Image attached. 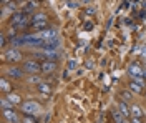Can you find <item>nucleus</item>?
Instances as JSON below:
<instances>
[{"mask_svg":"<svg viewBox=\"0 0 146 123\" xmlns=\"http://www.w3.org/2000/svg\"><path fill=\"white\" fill-rule=\"evenodd\" d=\"M23 72H25V75L32 76V75H40L42 73V63H38L36 60H25L23 62Z\"/></svg>","mask_w":146,"mask_h":123,"instance_id":"f257e3e1","label":"nucleus"},{"mask_svg":"<svg viewBox=\"0 0 146 123\" xmlns=\"http://www.w3.org/2000/svg\"><path fill=\"white\" fill-rule=\"evenodd\" d=\"M3 60H5V62H9V63H17V62H22V60H23V55H22V52H20V50L10 47L9 50H5V52H3Z\"/></svg>","mask_w":146,"mask_h":123,"instance_id":"f03ea898","label":"nucleus"},{"mask_svg":"<svg viewBox=\"0 0 146 123\" xmlns=\"http://www.w3.org/2000/svg\"><path fill=\"white\" fill-rule=\"evenodd\" d=\"M20 108H22V112L27 115V116H33V115H36V113H40V112H42V106L36 103V102H33V100L23 102V105H22Z\"/></svg>","mask_w":146,"mask_h":123,"instance_id":"7ed1b4c3","label":"nucleus"},{"mask_svg":"<svg viewBox=\"0 0 146 123\" xmlns=\"http://www.w3.org/2000/svg\"><path fill=\"white\" fill-rule=\"evenodd\" d=\"M30 23H32V27L38 29V32L45 30V27L48 25V17H46L45 13H35L32 17V20H30Z\"/></svg>","mask_w":146,"mask_h":123,"instance_id":"20e7f679","label":"nucleus"},{"mask_svg":"<svg viewBox=\"0 0 146 123\" xmlns=\"http://www.w3.org/2000/svg\"><path fill=\"white\" fill-rule=\"evenodd\" d=\"M5 75L9 76V78H12V80H20V78H23L25 72H23L22 66H9L5 70Z\"/></svg>","mask_w":146,"mask_h":123,"instance_id":"39448f33","label":"nucleus"},{"mask_svg":"<svg viewBox=\"0 0 146 123\" xmlns=\"http://www.w3.org/2000/svg\"><path fill=\"white\" fill-rule=\"evenodd\" d=\"M2 116L7 123H20V116L15 112V108H10V110H2Z\"/></svg>","mask_w":146,"mask_h":123,"instance_id":"423d86ee","label":"nucleus"},{"mask_svg":"<svg viewBox=\"0 0 146 123\" xmlns=\"http://www.w3.org/2000/svg\"><path fill=\"white\" fill-rule=\"evenodd\" d=\"M36 37L40 38V40H43V42H52L56 38V30L55 29H45V30H40L38 33H36Z\"/></svg>","mask_w":146,"mask_h":123,"instance_id":"0eeeda50","label":"nucleus"},{"mask_svg":"<svg viewBox=\"0 0 146 123\" xmlns=\"http://www.w3.org/2000/svg\"><path fill=\"white\" fill-rule=\"evenodd\" d=\"M25 19H28V15L23 10H22V12H15V13L10 15V25H12V27H17L18 23H22Z\"/></svg>","mask_w":146,"mask_h":123,"instance_id":"6e6552de","label":"nucleus"},{"mask_svg":"<svg viewBox=\"0 0 146 123\" xmlns=\"http://www.w3.org/2000/svg\"><path fill=\"white\" fill-rule=\"evenodd\" d=\"M56 72V63L52 62V60H46V62H42V73L45 75H52Z\"/></svg>","mask_w":146,"mask_h":123,"instance_id":"1a4fd4ad","label":"nucleus"},{"mask_svg":"<svg viewBox=\"0 0 146 123\" xmlns=\"http://www.w3.org/2000/svg\"><path fill=\"white\" fill-rule=\"evenodd\" d=\"M129 110H131V118L145 120V112H143V108H141L138 103H131L129 105Z\"/></svg>","mask_w":146,"mask_h":123,"instance_id":"9d476101","label":"nucleus"},{"mask_svg":"<svg viewBox=\"0 0 146 123\" xmlns=\"http://www.w3.org/2000/svg\"><path fill=\"white\" fill-rule=\"evenodd\" d=\"M143 68L138 65V63H133V65H129L128 68V75L131 76V78H138V76H143Z\"/></svg>","mask_w":146,"mask_h":123,"instance_id":"9b49d317","label":"nucleus"},{"mask_svg":"<svg viewBox=\"0 0 146 123\" xmlns=\"http://www.w3.org/2000/svg\"><path fill=\"white\" fill-rule=\"evenodd\" d=\"M118 110H119V113L123 115L125 118H131V110H129V105L126 103V102H123V100H119L118 102Z\"/></svg>","mask_w":146,"mask_h":123,"instance_id":"f8f14e48","label":"nucleus"},{"mask_svg":"<svg viewBox=\"0 0 146 123\" xmlns=\"http://www.w3.org/2000/svg\"><path fill=\"white\" fill-rule=\"evenodd\" d=\"M0 90H2V93H3V95H10V93H12L13 85L9 82V78H7V76H3V78H2V82H0Z\"/></svg>","mask_w":146,"mask_h":123,"instance_id":"ddd939ff","label":"nucleus"},{"mask_svg":"<svg viewBox=\"0 0 146 123\" xmlns=\"http://www.w3.org/2000/svg\"><path fill=\"white\" fill-rule=\"evenodd\" d=\"M7 96V100L10 102V105L15 108V106H22L23 105V102H22V96L20 95H17V93H10V95H5Z\"/></svg>","mask_w":146,"mask_h":123,"instance_id":"4468645a","label":"nucleus"},{"mask_svg":"<svg viewBox=\"0 0 146 123\" xmlns=\"http://www.w3.org/2000/svg\"><path fill=\"white\" fill-rule=\"evenodd\" d=\"M36 90H38L42 95H50V93H52V85H50V83H46V82H42L40 85L36 86Z\"/></svg>","mask_w":146,"mask_h":123,"instance_id":"2eb2a0df","label":"nucleus"},{"mask_svg":"<svg viewBox=\"0 0 146 123\" xmlns=\"http://www.w3.org/2000/svg\"><path fill=\"white\" fill-rule=\"evenodd\" d=\"M128 90L133 92V93H143V86L135 83V82H129V83H128Z\"/></svg>","mask_w":146,"mask_h":123,"instance_id":"dca6fc26","label":"nucleus"},{"mask_svg":"<svg viewBox=\"0 0 146 123\" xmlns=\"http://www.w3.org/2000/svg\"><path fill=\"white\" fill-rule=\"evenodd\" d=\"M119 96H121V100H123V102H131V100H133V92H129V90H123V92H121V93H119Z\"/></svg>","mask_w":146,"mask_h":123,"instance_id":"f3484780","label":"nucleus"},{"mask_svg":"<svg viewBox=\"0 0 146 123\" xmlns=\"http://www.w3.org/2000/svg\"><path fill=\"white\" fill-rule=\"evenodd\" d=\"M28 83H33V85H40L42 83V76L40 75H32V76H28V80H27Z\"/></svg>","mask_w":146,"mask_h":123,"instance_id":"a211bd4d","label":"nucleus"},{"mask_svg":"<svg viewBox=\"0 0 146 123\" xmlns=\"http://www.w3.org/2000/svg\"><path fill=\"white\" fill-rule=\"evenodd\" d=\"M36 5H38L36 2H27V3H25V10H23V12H25V13L28 15L30 12H33V10H35Z\"/></svg>","mask_w":146,"mask_h":123,"instance_id":"6ab92c4d","label":"nucleus"},{"mask_svg":"<svg viewBox=\"0 0 146 123\" xmlns=\"http://www.w3.org/2000/svg\"><path fill=\"white\" fill-rule=\"evenodd\" d=\"M28 25H32V23L28 22V19H25L23 22H22V23H18L17 27H13V30H23V29H27Z\"/></svg>","mask_w":146,"mask_h":123,"instance_id":"aec40b11","label":"nucleus"},{"mask_svg":"<svg viewBox=\"0 0 146 123\" xmlns=\"http://www.w3.org/2000/svg\"><path fill=\"white\" fill-rule=\"evenodd\" d=\"M65 5H66V7H70V9H76V7H80V3H78V2H65Z\"/></svg>","mask_w":146,"mask_h":123,"instance_id":"412c9836","label":"nucleus"},{"mask_svg":"<svg viewBox=\"0 0 146 123\" xmlns=\"http://www.w3.org/2000/svg\"><path fill=\"white\" fill-rule=\"evenodd\" d=\"M23 123H36V120L33 116H27V115H25V116H23Z\"/></svg>","mask_w":146,"mask_h":123,"instance_id":"4be33fe9","label":"nucleus"},{"mask_svg":"<svg viewBox=\"0 0 146 123\" xmlns=\"http://www.w3.org/2000/svg\"><path fill=\"white\" fill-rule=\"evenodd\" d=\"M131 123H145V120H139V118H129Z\"/></svg>","mask_w":146,"mask_h":123,"instance_id":"5701e85b","label":"nucleus"},{"mask_svg":"<svg viewBox=\"0 0 146 123\" xmlns=\"http://www.w3.org/2000/svg\"><path fill=\"white\" fill-rule=\"evenodd\" d=\"M141 57L146 60V45H145V47H141Z\"/></svg>","mask_w":146,"mask_h":123,"instance_id":"b1692460","label":"nucleus"},{"mask_svg":"<svg viewBox=\"0 0 146 123\" xmlns=\"http://www.w3.org/2000/svg\"><path fill=\"white\" fill-rule=\"evenodd\" d=\"M75 65H76L75 60H70V62H68V66H70V68H75Z\"/></svg>","mask_w":146,"mask_h":123,"instance_id":"393cba45","label":"nucleus"},{"mask_svg":"<svg viewBox=\"0 0 146 123\" xmlns=\"http://www.w3.org/2000/svg\"><path fill=\"white\" fill-rule=\"evenodd\" d=\"M7 45V38H5V35H2V47H5Z\"/></svg>","mask_w":146,"mask_h":123,"instance_id":"a878e982","label":"nucleus"},{"mask_svg":"<svg viewBox=\"0 0 146 123\" xmlns=\"http://www.w3.org/2000/svg\"><path fill=\"white\" fill-rule=\"evenodd\" d=\"M85 29H86V30L93 29V23H90V22H88V23H86V25H85Z\"/></svg>","mask_w":146,"mask_h":123,"instance_id":"bb28decb","label":"nucleus"},{"mask_svg":"<svg viewBox=\"0 0 146 123\" xmlns=\"http://www.w3.org/2000/svg\"><path fill=\"white\" fill-rule=\"evenodd\" d=\"M86 13H88V15H90V13H95V9H93V7H91V9H86Z\"/></svg>","mask_w":146,"mask_h":123,"instance_id":"cd10ccee","label":"nucleus"},{"mask_svg":"<svg viewBox=\"0 0 146 123\" xmlns=\"http://www.w3.org/2000/svg\"><path fill=\"white\" fill-rule=\"evenodd\" d=\"M143 78H145V80H146V70H145V72H143Z\"/></svg>","mask_w":146,"mask_h":123,"instance_id":"c85d7f7f","label":"nucleus"},{"mask_svg":"<svg viewBox=\"0 0 146 123\" xmlns=\"http://www.w3.org/2000/svg\"><path fill=\"white\" fill-rule=\"evenodd\" d=\"M145 96H146V92H145Z\"/></svg>","mask_w":146,"mask_h":123,"instance_id":"c756f323","label":"nucleus"}]
</instances>
